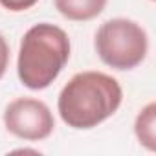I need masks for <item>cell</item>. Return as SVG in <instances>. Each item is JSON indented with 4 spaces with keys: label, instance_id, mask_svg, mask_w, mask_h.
Instances as JSON below:
<instances>
[{
    "label": "cell",
    "instance_id": "cell-1",
    "mask_svg": "<svg viewBox=\"0 0 156 156\" xmlns=\"http://www.w3.org/2000/svg\"><path fill=\"white\" fill-rule=\"evenodd\" d=\"M123 101V88L116 77L87 70L72 75L57 98L61 119L75 130H90L112 118Z\"/></svg>",
    "mask_w": 156,
    "mask_h": 156
},
{
    "label": "cell",
    "instance_id": "cell-2",
    "mask_svg": "<svg viewBox=\"0 0 156 156\" xmlns=\"http://www.w3.org/2000/svg\"><path fill=\"white\" fill-rule=\"evenodd\" d=\"M68 33L50 22L31 26L20 39L17 57V75L30 90L48 88L70 61Z\"/></svg>",
    "mask_w": 156,
    "mask_h": 156
},
{
    "label": "cell",
    "instance_id": "cell-3",
    "mask_svg": "<svg viewBox=\"0 0 156 156\" xmlns=\"http://www.w3.org/2000/svg\"><path fill=\"white\" fill-rule=\"evenodd\" d=\"M94 48L107 66L127 72L145 61L149 53V35L136 20L116 17L105 20L98 28L94 35Z\"/></svg>",
    "mask_w": 156,
    "mask_h": 156
},
{
    "label": "cell",
    "instance_id": "cell-4",
    "mask_svg": "<svg viewBox=\"0 0 156 156\" xmlns=\"http://www.w3.org/2000/svg\"><path fill=\"white\" fill-rule=\"evenodd\" d=\"M6 130L26 141H42L51 136L55 119L50 107L35 98H17L4 108Z\"/></svg>",
    "mask_w": 156,
    "mask_h": 156
},
{
    "label": "cell",
    "instance_id": "cell-5",
    "mask_svg": "<svg viewBox=\"0 0 156 156\" xmlns=\"http://www.w3.org/2000/svg\"><path fill=\"white\" fill-rule=\"evenodd\" d=\"M108 0H53L55 9L68 20L87 22L103 13Z\"/></svg>",
    "mask_w": 156,
    "mask_h": 156
},
{
    "label": "cell",
    "instance_id": "cell-6",
    "mask_svg": "<svg viewBox=\"0 0 156 156\" xmlns=\"http://www.w3.org/2000/svg\"><path fill=\"white\" fill-rule=\"evenodd\" d=\"M134 134L141 147L154 152L156 151V103H147L134 119Z\"/></svg>",
    "mask_w": 156,
    "mask_h": 156
},
{
    "label": "cell",
    "instance_id": "cell-7",
    "mask_svg": "<svg viewBox=\"0 0 156 156\" xmlns=\"http://www.w3.org/2000/svg\"><path fill=\"white\" fill-rule=\"evenodd\" d=\"M39 0H0V6L6 8L8 11L13 13H20V11H28L31 9Z\"/></svg>",
    "mask_w": 156,
    "mask_h": 156
},
{
    "label": "cell",
    "instance_id": "cell-8",
    "mask_svg": "<svg viewBox=\"0 0 156 156\" xmlns=\"http://www.w3.org/2000/svg\"><path fill=\"white\" fill-rule=\"evenodd\" d=\"M9 66V44L0 33V79L6 75V70Z\"/></svg>",
    "mask_w": 156,
    "mask_h": 156
}]
</instances>
